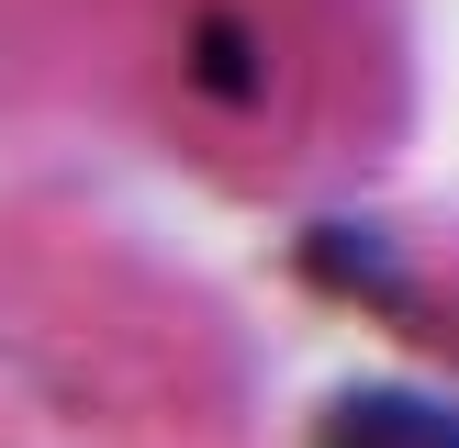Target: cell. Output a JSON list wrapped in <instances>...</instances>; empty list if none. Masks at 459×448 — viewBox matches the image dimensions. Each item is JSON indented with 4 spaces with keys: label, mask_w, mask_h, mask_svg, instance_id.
Segmentation results:
<instances>
[{
    "label": "cell",
    "mask_w": 459,
    "mask_h": 448,
    "mask_svg": "<svg viewBox=\"0 0 459 448\" xmlns=\"http://www.w3.org/2000/svg\"><path fill=\"white\" fill-rule=\"evenodd\" d=\"M191 101L202 112H258L269 101L258 22H247V12H191Z\"/></svg>",
    "instance_id": "obj_1"
}]
</instances>
